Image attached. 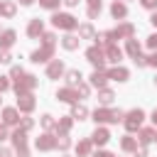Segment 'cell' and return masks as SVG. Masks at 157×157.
I'll return each mask as SVG.
<instances>
[{
    "instance_id": "obj_1",
    "label": "cell",
    "mask_w": 157,
    "mask_h": 157,
    "mask_svg": "<svg viewBox=\"0 0 157 157\" xmlns=\"http://www.w3.org/2000/svg\"><path fill=\"white\" fill-rule=\"evenodd\" d=\"M54 25H56V27H64V29H71L76 22H74L71 15H54Z\"/></svg>"
},
{
    "instance_id": "obj_2",
    "label": "cell",
    "mask_w": 157,
    "mask_h": 157,
    "mask_svg": "<svg viewBox=\"0 0 157 157\" xmlns=\"http://www.w3.org/2000/svg\"><path fill=\"white\" fill-rule=\"evenodd\" d=\"M140 123H142V110H132V113L128 115V120H125L128 130H135V128H137Z\"/></svg>"
},
{
    "instance_id": "obj_3",
    "label": "cell",
    "mask_w": 157,
    "mask_h": 157,
    "mask_svg": "<svg viewBox=\"0 0 157 157\" xmlns=\"http://www.w3.org/2000/svg\"><path fill=\"white\" fill-rule=\"evenodd\" d=\"M86 56H88V61H91V64L103 66V52H101V49H96V47H93V49H88V54H86Z\"/></svg>"
},
{
    "instance_id": "obj_4",
    "label": "cell",
    "mask_w": 157,
    "mask_h": 157,
    "mask_svg": "<svg viewBox=\"0 0 157 157\" xmlns=\"http://www.w3.org/2000/svg\"><path fill=\"white\" fill-rule=\"evenodd\" d=\"M93 142H98V145H103V142H108V132H105L103 128H98V130L93 132Z\"/></svg>"
},
{
    "instance_id": "obj_5",
    "label": "cell",
    "mask_w": 157,
    "mask_h": 157,
    "mask_svg": "<svg viewBox=\"0 0 157 157\" xmlns=\"http://www.w3.org/2000/svg\"><path fill=\"white\" fill-rule=\"evenodd\" d=\"M12 39H15V32H10V29H7V32H2L0 44H2V47H10V44H12Z\"/></svg>"
},
{
    "instance_id": "obj_6",
    "label": "cell",
    "mask_w": 157,
    "mask_h": 157,
    "mask_svg": "<svg viewBox=\"0 0 157 157\" xmlns=\"http://www.w3.org/2000/svg\"><path fill=\"white\" fill-rule=\"evenodd\" d=\"M49 54H52V47H47V49H42V52H34V54H32V59H34V61H44Z\"/></svg>"
},
{
    "instance_id": "obj_7",
    "label": "cell",
    "mask_w": 157,
    "mask_h": 157,
    "mask_svg": "<svg viewBox=\"0 0 157 157\" xmlns=\"http://www.w3.org/2000/svg\"><path fill=\"white\" fill-rule=\"evenodd\" d=\"M110 78H118V81H125V78H128V71H125V69H113V71H110Z\"/></svg>"
},
{
    "instance_id": "obj_8",
    "label": "cell",
    "mask_w": 157,
    "mask_h": 157,
    "mask_svg": "<svg viewBox=\"0 0 157 157\" xmlns=\"http://www.w3.org/2000/svg\"><path fill=\"white\" fill-rule=\"evenodd\" d=\"M91 83H93V86H103V83H105V76H103V74H98V71H96V74H93V76H91Z\"/></svg>"
},
{
    "instance_id": "obj_9",
    "label": "cell",
    "mask_w": 157,
    "mask_h": 157,
    "mask_svg": "<svg viewBox=\"0 0 157 157\" xmlns=\"http://www.w3.org/2000/svg\"><path fill=\"white\" fill-rule=\"evenodd\" d=\"M32 105H34V103H32L29 96H22V98H20V108H22V110H29Z\"/></svg>"
},
{
    "instance_id": "obj_10",
    "label": "cell",
    "mask_w": 157,
    "mask_h": 157,
    "mask_svg": "<svg viewBox=\"0 0 157 157\" xmlns=\"http://www.w3.org/2000/svg\"><path fill=\"white\" fill-rule=\"evenodd\" d=\"M54 145V140H49V135H44L42 140H37V147H42V150H47V147H52Z\"/></svg>"
},
{
    "instance_id": "obj_11",
    "label": "cell",
    "mask_w": 157,
    "mask_h": 157,
    "mask_svg": "<svg viewBox=\"0 0 157 157\" xmlns=\"http://www.w3.org/2000/svg\"><path fill=\"white\" fill-rule=\"evenodd\" d=\"M39 32H42V22H39V20H34V22L29 25V34L34 37V34H39Z\"/></svg>"
},
{
    "instance_id": "obj_12",
    "label": "cell",
    "mask_w": 157,
    "mask_h": 157,
    "mask_svg": "<svg viewBox=\"0 0 157 157\" xmlns=\"http://www.w3.org/2000/svg\"><path fill=\"white\" fill-rule=\"evenodd\" d=\"M61 71H64V69H61V64H59V61H54V64L49 66V76H59Z\"/></svg>"
},
{
    "instance_id": "obj_13",
    "label": "cell",
    "mask_w": 157,
    "mask_h": 157,
    "mask_svg": "<svg viewBox=\"0 0 157 157\" xmlns=\"http://www.w3.org/2000/svg\"><path fill=\"white\" fill-rule=\"evenodd\" d=\"M2 115H5V123H15V120H17V113H15L12 108H7Z\"/></svg>"
},
{
    "instance_id": "obj_14",
    "label": "cell",
    "mask_w": 157,
    "mask_h": 157,
    "mask_svg": "<svg viewBox=\"0 0 157 157\" xmlns=\"http://www.w3.org/2000/svg\"><path fill=\"white\" fill-rule=\"evenodd\" d=\"M113 15H115V17H123V15H125V5L115 2V5H113Z\"/></svg>"
},
{
    "instance_id": "obj_15",
    "label": "cell",
    "mask_w": 157,
    "mask_h": 157,
    "mask_svg": "<svg viewBox=\"0 0 157 157\" xmlns=\"http://www.w3.org/2000/svg\"><path fill=\"white\" fill-rule=\"evenodd\" d=\"M108 56H110V61H118V59H120V49H115V47H108Z\"/></svg>"
},
{
    "instance_id": "obj_16",
    "label": "cell",
    "mask_w": 157,
    "mask_h": 157,
    "mask_svg": "<svg viewBox=\"0 0 157 157\" xmlns=\"http://www.w3.org/2000/svg\"><path fill=\"white\" fill-rule=\"evenodd\" d=\"M66 78H69V83L74 86V83H78V81H81V74H78V71H69V76H66Z\"/></svg>"
},
{
    "instance_id": "obj_17",
    "label": "cell",
    "mask_w": 157,
    "mask_h": 157,
    "mask_svg": "<svg viewBox=\"0 0 157 157\" xmlns=\"http://www.w3.org/2000/svg\"><path fill=\"white\" fill-rule=\"evenodd\" d=\"M59 98H61V101H74V91L64 88V91H59Z\"/></svg>"
},
{
    "instance_id": "obj_18",
    "label": "cell",
    "mask_w": 157,
    "mask_h": 157,
    "mask_svg": "<svg viewBox=\"0 0 157 157\" xmlns=\"http://www.w3.org/2000/svg\"><path fill=\"white\" fill-rule=\"evenodd\" d=\"M76 44H78V42H76V37H66V39H64V47H66V49H74Z\"/></svg>"
},
{
    "instance_id": "obj_19",
    "label": "cell",
    "mask_w": 157,
    "mask_h": 157,
    "mask_svg": "<svg viewBox=\"0 0 157 157\" xmlns=\"http://www.w3.org/2000/svg\"><path fill=\"white\" fill-rule=\"evenodd\" d=\"M128 52H130L132 56H137V52H140V47H137V44H135V42L130 39V42H128Z\"/></svg>"
},
{
    "instance_id": "obj_20",
    "label": "cell",
    "mask_w": 157,
    "mask_h": 157,
    "mask_svg": "<svg viewBox=\"0 0 157 157\" xmlns=\"http://www.w3.org/2000/svg\"><path fill=\"white\" fill-rule=\"evenodd\" d=\"M152 137H155V132H152V130H142V135H140V140H142V142H150Z\"/></svg>"
},
{
    "instance_id": "obj_21",
    "label": "cell",
    "mask_w": 157,
    "mask_h": 157,
    "mask_svg": "<svg viewBox=\"0 0 157 157\" xmlns=\"http://www.w3.org/2000/svg\"><path fill=\"white\" fill-rule=\"evenodd\" d=\"M83 115H86V108L83 105H76L74 108V118H83Z\"/></svg>"
},
{
    "instance_id": "obj_22",
    "label": "cell",
    "mask_w": 157,
    "mask_h": 157,
    "mask_svg": "<svg viewBox=\"0 0 157 157\" xmlns=\"http://www.w3.org/2000/svg\"><path fill=\"white\" fill-rule=\"evenodd\" d=\"M110 98H113L110 91H101V101H103V103H110Z\"/></svg>"
},
{
    "instance_id": "obj_23",
    "label": "cell",
    "mask_w": 157,
    "mask_h": 157,
    "mask_svg": "<svg viewBox=\"0 0 157 157\" xmlns=\"http://www.w3.org/2000/svg\"><path fill=\"white\" fill-rule=\"evenodd\" d=\"M123 147H125V150H132V147H135V142H132L130 137H125V140H123Z\"/></svg>"
},
{
    "instance_id": "obj_24",
    "label": "cell",
    "mask_w": 157,
    "mask_h": 157,
    "mask_svg": "<svg viewBox=\"0 0 157 157\" xmlns=\"http://www.w3.org/2000/svg\"><path fill=\"white\" fill-rule=\"evenodd\" d=\"M0 10H2V12H5V15H12V10H15V7H12V5H10V2H7V5H2V7H0Z\"/></svg>"
},
{
    "instance_id": "obj_25",
    "label": "cell",
    "mask_w": 157,
    "mask_h": 157,
    "mask_svg": "<svg viewBox=\"0 0 157 157\" xmlns=\"http://www.w3.org/2000/svg\"><path fill=\"white\" fill-rule=\"evenodd\" d=\"M91 32H93V29H91L88 25H83V27H81V34H86V37H91Z\"/></svg>"
},
{
    "instance_id": "obj_26",
    "label": "cell",
    "mask_w": 157,
    "mask_h": 157,
    "mask_svg": "<svg viewBox=\"0 0 157 157\" xmlns=\"http://www.w3.org/2000/svg\"><path fill=\"white\" fill-rule=\"evenodd\" d=\"M78 152L86 155V152H88V142H81V145H78Z\"/></svg>"
},
{
    "instance_id": "obj_27",
    "label": "cell",
    "mask_w": 157,
    "mask_h": 157,
    "mask_svg": "<svg viewBox=\"0 0 157 157\" xmlns=\"http://www.w3.org/2000/svg\"><path fill=\"white\" fill-rule=\"evenodd\" d=\"M142 5H145V7H155V5H157V0H142Z\"/></svg>"
},
{
    "instance_id": "obj_28",
    "label": "cell",
    "mask_w": 157,
    "mask_h": 157,
    "mask_svg": "<svg viewBox=\"0 0 157 157\" xmlns=\"http://www.w3.org/2000/svg\"><path fill=\"white\" fill-rule=\"evenodd\" d=\"M42 5H44V7H54V5H56V0H42Z\"/></svg>"
},
{
    "instance_id": "obj_29",
    "label": "cell",
    "mask_w": 157,
    "mask_h": 157,
    "mask_svg": "<svg viewBox=\"0 0 157 157\" xmlns=\"http://www.w3.org/2000/svg\"><path fill=\"white\" fill-rule=\"evenodd\" d=\"M7 88V81H5V76H0V91H5Z\"/></svg>"
},
{
    "instance_id": "obj_30",
    "label": "cell",
    "mask_w": 157,
    "mask_h": 157,
    "mask_svg": "<svg viewBox=\"0 0 157 157\" xmlns=\"http://www.w3.org/2000/svg\"><path fill=\"white\" fill-rule=\"evenodd\" d=\"M150 47H157V34H152V37H150Z\"/></svg>"
},
{
    "instance_id": "obj_31",
    "label": "cell",
    "mask_w": 157,
    "mask_h": 157,
    "mask_svg": "<svg viewBox=\"0 0 157 157\" xmlns=\"http://www.w3.org/2000/svg\"><path fill=\"white\" fill-rule=\"evenodd\" d=\"M0 140H5V128L0 125Z\"/></svg>"
},
{
    "instance_id": "obj_32",
    "label": "cell",
    "mask_w": 157,
    "mask_h": 157,
    "mask_svg": "<svg viewBox=\"0 0 157 157\" xmlns=\"http://www.w3.org/2000/svg\"><path fill=\"white\" fill-rule=\"evenodd\" d=\"M96 157H113V155H108V152H98Z\"/></svg>"
},
{
    "instance_id": "obj_33",
    "label": "cell",
    "mask_w": 157,
    "mask_h": 157,
    "mask_svg": "<svg viewBox=\"0 0 157 157\" xmlns=\"http://www.w3.org/2000/svg\"><path fill=\"white\" fill-rule=\"evenodd\" d=\"M150 64H155V66H157V54H155V56L150 59Z\"/></svg>"
},
{
    "instance_id": "obj_34",
    "label": "cell",
    "mask_w": 157,
    "mask_h": 157,
    "mask_svg": "<svg viewBox=\"0 0 157 157\" xmlns=\"http://www.w3.org/2000/svg\"><path fill=\"white\" fill-rule=\"evenodd\" d=\"M66 2H69V5H76V2H78V0H66Z\"/></svg>"
},
{
    "instance_id": "obj_35",
    "label": "cell",
    "mask_w": 157,
    "mask_h": 157,
    "mask_svg": "<svg viewBox=\"0 0 157 157\" xmlns=\"http://www.w3.org/2000/svg\"><path fill=\"white\" fill-rule=\"evenodd\" d=\"M152 22H155V25H157V12H155V15H152Z\"/></svg>"
},
{
    "instance_id": "obj_36",
    "label": "cell",
    "mask_w": 157,
    "mask_h": 157,
    "mask_svg": "<svg viewBox=\"0 0 157 157\" xmlns=\"http://www.w3.org/2000/svg\"><path fill=\"white\" fill-rule=\"evenodd\" d=\"M152 120H155V123H157V110H155V115H152Z\"/></svg>"
},
{
    "instance_id": "obj_37",
    "label": "cell",
    "mask_w": 157,
    "mask_h": 157,
    "mask_svg": "<svg viewBox=\"0 0 157 157\" xmlns=\"http://www.w3.org/2000/svg\"><path fill=\"white\" fill-rule=\"evenodd\" d=\"M22 2H32V0H22Z\"/></svg>"
},
{
    "instance_id": "obj_38",
    "label": "cell",
    "mask_w": 157,
    "mask_h": 157,
    "mask_svg": "<svg viewBox=\"0 0 157 157\" xmlns=\"http://www.w3.org/2000/svg\"><path fill=\"white\" fill-rule=\"evenodd\" d=\"M155 81H157V78H155Z\"/></svg>"
}]
</instances>
